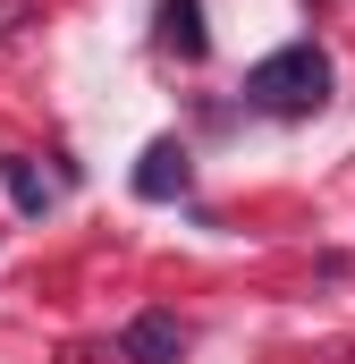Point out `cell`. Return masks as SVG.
<instances>
[{"label":"cell","mask_w":355,"mask_h":364,"mask_svg":"<svg viewBox=\"0 0 355 364\" xmlns=\"http://www.w3.org/2000/svg\"><path fill=\"white\" fill-rule=\"evenodd\" d=\"M330 102V60H322V43H279L271 60L246 68V110H263V119H313Z\"/></svg>","instance_id":"6da1fadb"},{"label":"cell","mask_w":355,"mask_h":364,"mask_svg":"<svg viewBox=\"0 0 355 364\" xmlns=\"http://www.w3.org/2000/svg\"><path fill=\"white\" fill-rule=\"evenodd\" d=\"M119 356L127 364H178L186 356V322H178V314H136V322L119 331Z\"/></svg>","instance_id":"7a4b0ae2"},{"label":"cell","mask_w":355,"mask_h":364,"mask_svg":"<svg viewBox=\"0 0 355 364\" xmlns=\"http://www.w3.org/2000/svg\"><path fill=\"white\" fill-rule=\"evenodd\" d=\"M186 178H195V170H186V144H170V136H161V144H144V161H136V195H144V203L186 195Z\"/></svg>","instance_id":"3957f363"},{"label":"cell","mask_w":355,"mask_h":364,"mask_svg":"<svg viewBox=\"0 0 355 364\" xmlns=\"http://www.w3.org/2000/svg\"><path fill=\"white\" fill-rule=\"evenodd\" d=\"M161 43H170L178 60H203V51H212V34H203V0H161Z\"/></svg>","instance_id":"277c9868"},{"label":"cell","mask_w":355,"mask_h":364,"mask_svg":"<svg viewBox=\"0 0 355 364\" xmlns=\"http://www.w3.org/2000/svg\"><path fill=\"white\" fill-rule=\"evenodd\" d=\"M0 186H9V203H17V212H43V203H51V178H43L34 161H17V153L0 161Z\"/></svg>","instance_id":"5b68a950"}]
</instances>
